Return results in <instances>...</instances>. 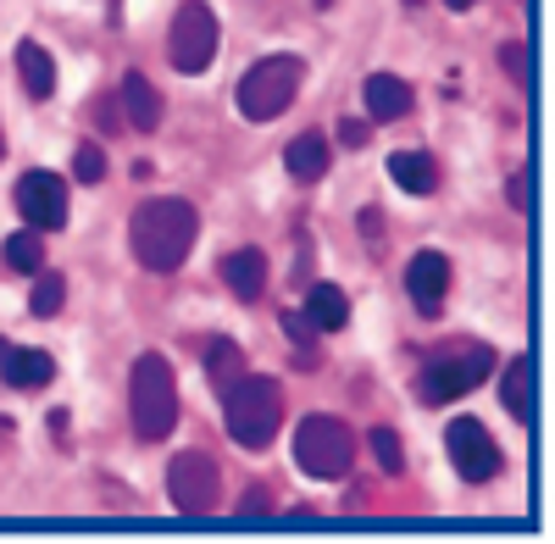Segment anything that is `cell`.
Segmentation results:
<instances>
[{"label": "cell", "instance_id": "3957f363", "mask_svg": "<svg viewBox=\"0 0 555 544\" xmlns=\"http://www.w3.org/2000/svg\"><path fill=\"white\" fill-rule=\"evenodd\" d=\"M222 412H228V433H234L240 450H267L278 439V423H284V389H278L272 378L245 373L222 394Z\"/></svg>", "mask_w": 555, "mask_h": 544}, {"label": "cell", "instance_id": "2e32d148", "mask_svg": "<svg viewBox=\"0 0 555 544\" xmlns=\"http://www.w3.org/2000/svg\"><path fill=\"white\" fill-rule=\"evenodd\" d=\"M411 112V83L395 78V73H373L366 78V117H378V122H395Z\"/></svg>", "mask_w": 555, "mask_h": 544}, {"label": "cell", "instance_id": "4dcf8cb0", "mask_svg": "<svg viewBox=\"0 0 555 544\" xmlns=\"http://www.w3.org/2000/svg\"><path fill=\"white\" fill-rule=\"evenodd\" d=\"M512 206H517V211L528 206V184H522V178H512Z\"/></svg>", "mask_w": 555, "mask_h": 544}, {"label": "cell", "instance_id": "8fae6325", "mask_svg": "<svg viewBox=\"0 0 555 544\" xmlns=\"http://www.w3.org/2000/svg\"><path fill=\"white\" fill-rule=\"evenodd\" d=\"M405 289H411V300H416V311H423V316H439L444 311V295H450V256L416 250L411 267H405Z\"/></svg>", "mask_w": 555, "mask_h": 544}, {"label": "cell", "instance_id": "ac0fdd59", "mask_svg": "<svg viewBox=\"0 0 555 544\" xmlns=\"http://www.w3.org/2000/svg\"><path fill=\"white\" fill-rule=\"evenodd\" d=\"M284 167L300 184H317V178L328 172V140H322V133H295L289 151H284Z\"/></svg>", "mask_w": 555, "mask_h": 544}, {"label": "cell", "instance_id": "1f68e13d", "mask_svg": "<svg viewBox=\"0 0 555 544\" xmlns=\"http://www.w3.org/2000/svg\"><path fill=\"white\" fill-rule=\"evenodd\" d=\"M444 7H455V12H467V7H478V0H444Z\"/></svg>", "mask_w": 555, "mask_h": 544}, {"label": "cell", "instance_id": "ffe728a7", "mask_svg": "<svg viewBox=\"0 0 555 544\" xmlns=\"http://www.w3.org/2000/svg\"><path fill=\"white\" fill-rule=\"evenodd\" d=\"M528 389H533V355H512V361H505V378H500V405L517 423H528V412H533Z\"/></svg>", "mask_w": 555, "mask_h": 544}, {"label": "cell", "instance_id": "277c9868", "mask_svg": "<svg viewBox=\"0 0 555 544\" xmlns=\"http://www.w3.org/2000/svg\"><path fill=\"white\" fill-rule=\"evenodd\" d=\"M489 367H494V345L461 339V345H450L444 355H434L428 367L416 373V400H423V405H444V400H455V394L478 389V384L489 378Z\"/></svg>", "mask_w": 555, "mask_h": 544}, {"label": "cell", "instance_id": "836d02e7", "mask_svg": "<svg viewBox=\"0 0 555 544\" xmlns=\"http://www.w3.org/2000/svg\"><path fill=\"white\" fill-rule=\"evenodd\" d=\"M317 7H334V0H317Z\"/></svg>", "mask_w": 555, "mask_h": 544}, {"label": "cell", "instance_id": "7c38bea8", "mask_svg": "<svg viewBox=\"0 0 555 544\" xmlns=\"http://www.w3.org/2000/svg\"><path fill=\"white\" fill-rule=\"evenodd\" d=\"M117 106H122V122L139 128V133H156L162 128V95L145 73H122V89H117Z\"/></svg>", "mask_w": 555, "mask_h": 544}, {"label": "cell", "instance_id": "52a82bcc", "mask_svg": "<svg viewBox=\"0 0 555 544\" xmlns=\"http://www.w3.org/2000/svg\"><path fill=\"white\" fill-rule=\"evenodd\" d=\"M211 56H217V17L206 0H183L167 28V62L178 73H206Z\"/></svg>", "mask_w": 555, "mask_h": 544}, {"label": "cell", "instance_id": "d590c367", "mask_svg": "<svg viewBox=\"0 0 555 544\" xmlns=\"http://www.w3.org/2000/svg\"><path fill=\"white\" fill-rule=\"evenodd\" d=\"M0 156H7V140H0Z\"/></svg>", "mask_w": 555, "mask_h": 544}, {"label": "cell", "instance_id": "f546056e", "mask_svg": "<svg viewBox=\"0 0 555 544\" xmlns=\"http://www.w3.org/2000/svg\"><path fill=\"white\" fill-rule=\"evenodd\" d=\"M95 117H101V133H122V128H128L117 101H101V106H95Z\"/></svg>", "mask_w": 555, "mask_h": 544}, {"label": "cell", "instance_id": "30bf717a", "mask_svg": "<svg viewBox=\"0 0 555 544\" xmlns=\"http://www.w3.org/2000/svg\"><path fill=\"white\" fill-rule=\"evenodd\" d=\"M17 211L28 217V229H39V234L67 229V184H62L56 172H28V178H17Z\"/></svg>", "mask_w": 555, "mask_h": 544}, {"label": "cell", "instance_id": "d4e9b609", "mask_svg": "<svg viewBox=\"0 0 555 544\" xmlns=\"http://www.w3.org/2000/svg\"><path fill=\"white\" fill-rule=\"evenodd\" d=\"M73 178H78V184H101V178H106V151L101 145H78L73 151Z\"/></svg>", "mask_w": 555, "mask_h": 544}, {"label": "cell", "instance_id": "9a60e30c", "mask_svg": "<svg viewBox=\"0 0 555 544\" xmlns=\"http://www.w3.org/2000/svg\"><path fill=\"white\" fill-rule=\"evenodd\" d=\"M17 78H23L28 101H51L56 95V62H51V51L34 44V39H23L17 44Z\"/></svg>", "mask_w": 555, "mask_h": 544}, {"label": "cell", "instance_id": "9c48e42d", "mask_svg": "<svg viewBox=\"0 0 555 544\" xmlns=\"http://www.w3.org/2000/svg\"><path fill=\"white\" fill-rule=\"evenodd\" d=\"M444 444H450L455 472L467 478V483H489V478H500V467H505L500 444H494V439L483 433V423H473V417H455V423L444 428Z\"/></svg>", "mask_w": 555, "mask_h": 544}, {"label": "cell", "instance_id": "d6986e66", "mask_svg": "<svg viewBox=\"0 0 555 544\" xmlns=\"http://www.w3.org/2000/svg\"><path fill=\"white\" fill-rule=\"evenodd\" d=\"M389 178H395L405 195H434V190H439V167H434V156H423V151L389 156Z\"/></svg>", "mask_w": 555, "mask_h": 544}, {"label": "cell", "instance_id": "f1b7e54d", "mask_svg": "<svg viewBox=\"0 0 555 544\" xmlns=\"http://www.w3.org/2000/svg\"><path fill=\"white\" fill-rule=\"evenodd\" d=\"M261 511H272V489H245V501H240V517H261Z\"/></svg>", "mask_w": 555, "mask_h": 544}, {"label": "cell", "instance_id": "44dd1931", "mask_svg": "<svg viewBox=\"0 0 555 544\" xmlns=\"http://www.w3.org/2000/svg\"><path fill=\"white\" fill-rule=\"evenodd\" d=\"M206 378L217 384V394H228V389L245 378V350H240L234 339H217V345L206 350Z\"/></svg>", "mask_w": 555, "mask_h": 544}, {"label": "cell", "instance_id": "e575fe53", "mask_svg": "<svg viewBox=\"0 0 555 544\" xmlns=\"http://www.w3.org/2000/svg\"><path fill=\"white\" fill-rule=\"evenodd\" d=\"M405 7H423V0H405Z\"/></svg>", "mask_w": 555, "mask_h": 544}, {"label": "cell", "instance_id": "e0dca14e", "mask_svg": "<svg viewBox=\"0 0 555 544\" xmlns=\"http://www.w3.org/2000/svg\"><path fill=\"white\" fill-rule=\"evenodd\" d=\"M306 316H311V328H317V334H339V328L350 323V300H345V289H339V284H311V295H306Z\"/></svg>", "mask_w": 555, "mask_h": 544}, {"label": "cell", "instance_id": "ba28073f", "mask_svg": "<svg viewBox=\"0 0 555 544\" xmlns=\"http://www.w3.org/2000/svg\"><path fill=\"white\" fill-rule=\"evenodd\" d=\"M167 501L183 511V517H206L217 511L222 501V472L206 450H183V456L167 462Z\"/></svg>", "mask_w": 555, "mask_h": 544}, {"label": "cell", "instance_id": "83f0119b", "mask_svg": "<svg viewBox=\"0 0 555 544\" xmlns=\"http://www.w3.org/2000/svg\"><path fill=\"white\" fill-rule=\"evenodd\" d=\"M366 140H373V122H356V117H345V122H339V145L361 151Z\"/></svg>", "mask_w": 555, "mask_h": 544}, {"label": "cell", "instance_id": "4fadbf2b", "mask_svg": "<svg viewBox=\"0 0 555 544\" xmlns=\"http://www.w3.org/2000/svg\"><path fill=\"white\" fill-rule=\"evenodd\" d=\"M0 378H7L12 389H44L56 378V361L44 350H23V345H7L0 350Z\"/></svg>", "mask_w": 555, "mask_h": 544}, {"label": "cell", "instance_id": "6da1fadb", "mask_svg": "<svg viewBox=\"0 0 555 544\" xmlns=\"http://www.w3.org/2000/svg\"><path fill=\"white\" fill-rule=\"evenodd\" d=\"M195 234H201L195 206L178 200V195H156V200H145L133 211L128 250H133V261L145 272H178L183 261H190V250H195Z\"/></svg>", "mask_w": 555, "mask_h": 544}, {"label": "cell", "instance_id": "7402d4cb", "mask_svg": "<svg viewBox=\"0 0 555 544\" xmlns=\"http://www.w3.org/2000/svg\"><path fill=\"white\" fill-rule=\"evenodd\" d=\"M34 279H39V284H34V295H28V311H34V316H56V311L67 306V279H62V272H44V267L34 272Z\"/></svg>", "mask_w": 555, "mask_h": 544}, {"label": "cell", "instance_id": "603a6c76", "mask_svg": "<svg viewBox=\"0 0 555 544\" xmlns=\"http://www.w3.org/2000/svg\"><path fill=\"white\" fill-rule=\"evenodd\" d=\"M7 267H12V272H39V267H44V239H39V229H23V234L7 239Z\"/></svg>", "mask_w": 555, "mask_h": 544}, {"label": "cell", "instance_id": "5bb4252c", "mask_svg": "<svg viewBox=\"0 0 555 544\" xmlns=\"http://www.w3.org/2000/svg\"><path fill=\"white\" fill-rule=\"evenodd\" d=\"M222 284L234 289L240 300H261V289H267V250L245 245L234 256H222Z\"/></svg>", "mask_w": 555, "mask_h": 544}, {"label": "cell", "instance_id": "d6a6232c", "mask_svg": "<svg viewBox=\"0 0 555 544\" xmlns=\"http://www.w3.org/2000/svg\"><path fill=\"white\" fill-rule=\"evenodd\" d=\"M7 439H12V423H7V417H0V444H7Z\"/></svg>", "mask_w": 555, "mask_h": 544}, {"label": "cell", "instance_id": "8992f818", "mask_svg": "<svg viewBox=\"0 0 555 544\" xmlns=\"http://www.w3.org/2000/svg\"><path fill=\"white\" fill-rule=\"evenodd\" d=\"M295 462L306 478H345L356 462V433L339 417H306L295 428Z\"/></svg>", "mask_w": 555, "mask_h": 544}, {"label": "cell", "instance_id": "cb8c5ba5", "mask_svg": "<svg viewBox=\"0 0 555 544\" xmlns=\"http://www.w3.org/2000/svg\"><path fill=\"white\" fill-rule=\"evenodd\" d=\"M284 328H289V339H295V361H300V367H317V328H311V316H306V311H289Z\"/></svg>", "mask_w": 555, "mask_h": 544}, {"label": "cell", "instance_id": "5b68a950", "mask_svg": "<svg viewBox=\"0 0 555 544\" xmlns=\"http://www.w3.org/2000/svg\"><path fill=\"white\" fill-rule=\"evenodd\" d=\"M300 56H261L245 78H240V112L250 122H272V117H284L300 95Z\"/></svg>", "mask_w": 555, "mask_h": 544}, {"label": "cell", "instance_id": "4316f807", "mask_svg": "<svg viewBox=\"0 0 555 544\" xmlns=\"http://www.w3.org/2000/svg\"><path fill=\"white\" fill-rule=\"evenodd\" d=\"M500 67H505V78H512V83H528V44L522 39L500 44Z\"/></svg>", "mask_w": 555, "mask_h": 544}, {"label": "cell", "instance_id": "484cf974", "mask_svg": "<svg viewBox=\"0 0 555 544\" xmlns=\"http://www.w3.org/2000/svg\"><path fill=\"white\" fill-rule=\"evenodd\" d=\"M366 439H373V456H378V467H384V472H400V462H405L400 433H395V428H373Z\"/></svg>", "mask_w": 555, "mask_h": 544}, {"label": "cell", "instance_id": "7a4b0ae2", "mask_svg": "<svg viewBox=\"0 0 555 544\" xmlns=\"http://www.w3.org/2000/svg\"><path fill=\"white\" fill-rule=\"evenodd\" d=\"M128 417H133V433L145 444H162L178 423V378L167 367L162 350H145L133 361V378H128Z\"/></svg>", "mask_w": 555, "mask_h": 544}]
</instances>
